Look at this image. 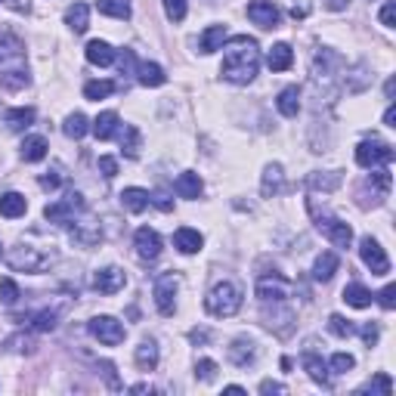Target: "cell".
<instances>
[{
	"label": "cell",
	"mask_w": 396,
	"mask_h": 396,
	"mask_svg": "<svg viewBox=\"0 0 396 396\" xmlns=\"http://www.w3.org/2000/svg\"><path fill=\"white\" fill-rule=\"evenodd\" d=\"M134 248H136V254H140V260H155V257L161 254V235L152 226H140L134 235Z\"/></svg>",
	"instance_id": "8fae6325"
},
{
	"label": "cell",
	"mask_w": 396,
	"mask_h": 396,
	"mask_svg": "<svg viewBox=\"0 0 396 396\" xmlns=\"http://www.w3.org/2000/svg\"><path fill=\"white\" fill-rule=\"evenodd\" d=\"M136 81H140L143 87H161V84L168 81V75H164L161 65H155V62H140V65H136Z\"/></svg>",
	"instance_id": "d6986e66"
},
{
	"label": "cell",
	"mask_w": 396,
	"mask_h": 396,
	"mask_svg": "<svg viewBox=\"0 0 396 396\" xmlns=\"http://www.w3.org/2000/svg\"><path fill=\"white\" fill-rule=\"evenodd\" d=\"M248 19L254 25H260V28H276L279 25V6L273 3V0H251L248 3Z\"/></svg>",
	"instance_id": "30bf717a"
},
{
	"label": "cell",
	"mask_w": 396,
	"mask_h": 396,
	"mask_svg": "<svg viewBox=\"0 0 396 396\" xmlns=\"http://www.w3.org/2000/svg\"><path fill=\"white\" fill-rule=\"evenodd\" d=\"M303 368L309 372V378H313L316 384H322V387L332 384V381H328V368H325V362H322L316 353H307V356H303Z\"/></svg>",
	"instance_id": "4dcf8cb0"
},
{
	"label": "cell",
	"mask_w": 396,
	"mask_h": 396,
	"mask_svg": "<svg viewBox=\"0 0 396 396\" xmlns=\"http://www.w3.org/2000/svg\"><path fill=\"white\" fill-rule=\"evenodd\" d=\"M307 12H309V3H307V0H303V3H300V6H297V3H294L291 16H294V19H303V16H307Z\"/></svg>",
	"instance_id": "816d5d0a"
},
{
	"label": "cell",
	"mask_w": 396,
	"mask_h": 396,
	"mask_svg": "<svg viewBox=\"0 0 396 396\" xmlns=\"http://www.w3.org/2000/svg\"><path fill=\"white\" fill-rule=\"evenodd\" d=\"M124 285H127V276H124V269H118V267L96 269V276H93V288L99 294H115V291H121Z\"/></svg>",
	"instance_id": "7c38bea8"
},
{
	"label": "cell",
	"mask_w": 396,
	"mask_h": 396,
	"mask_svg": "<svg viewBox=\"0 0 396 396\" xmlns=\"http://www.w3.org/2000/svg\"><path fill=\"white\" fill-rule=\"evenodd\" d=\"M99 170H102V177H109V180H111V177L118 174V161L111 155H102V158H99Z\"/></svg>",
	"instance_id": "bcb514c9"
},
{
	"label": "cell",
	"mask_w": 396,
	"mask_h": 396,
	"mask_svg": "<svg viewBox=\"0 0 396 396\" xmlns=\"http://www.w3.org/2000/svg\"><path fill=\"white\" fill-rule=\"evenodd\" d=\"M276 109H279L285 118H297V111H300V90L285 87L279 93V99H276Z\"/></svg>",
	"instance_id": "d4e9b609"
},
{
	"label": "cell",
	"mask_w": 396,
	"mask_h": 396,
	"mask_svg": "<svg viewBox=\"0 0 396 396\" xmlns=\"http://www.w3.org/2000/svg\"><path fill=\"white\" fill-rule=\"evenodd\" d=\"M174 245H177L180 254H198L201 245H204V235L198 233V229H192V226H180L174 233Z\"/></svg>",
	"instance_id": "4fadbf2b"
},
{
	"label": "cell",
	"mask_w": 396,
	"mask_h": 396,
	"mask_svg": "<svg viewBox=\"0 0 396 396\" xmlns=\"http://www.w3.org/2000/svg\"><path fill=\"white\" fill-rule=\"evenodd\" d=\"M28 81H31V78L25 75L22 69H16V71H6V75H0V84H3L6 90H22V87H28Z\"/></svg>",
	"instance_id": "f35d334b"
},
{
	"label": "cell",
	"mask_w": 396,
	"mask_h": 396,
	"mask_svg": "<svg viewBox=\"0 0 396 396\" xmlns=\"http://www.w3.org/2000/svg\"><path fill=\"white\" fill-rule=\"evenodd\" d=\"M87 62H90V65H99V69L111 65V62H115V50H111V44H105V41H90V44H87Z\"/></svg>",
	"instance_id": "603a6c76"
},
{
	"label": "cell",
	"mask_w": 396,
	"mask_h": 396,
	"mask_svg": "<svg viewBox=\"0 0 396 396\" xmlns=\"http://www.w3.org/2000/svg\"><path fill=\"white\" fill-rule=\"evenodd\" d=\"M121 204L130 210V214H143V210L152 204V195L140 186H130V189H124L121 192Z\"/></svg>",
	"instance_id": "e0dca14e"
},
{
	"label": "cell",
	"mask_w": 396,
	"mask_h": 396,
	"mask_svg": "<svg viewBox=\"0 0 396 396\" xmlns=\"http://www.w3.org/2000/svg\"><path fill=\"white\" fill-rule=\"evenodd\" d=\"M344 300L356 309H366V307H372V291L366 285H359V282H353V285L344 288Z\"/></svg>",
	"instance_id": "f546056e"
},
{
	"label": "cell",
	"mask_w": 396,
	"mask_h": 396,
	"mask_svg": "<svg viewBox=\"0 0 396 396\" xmlns=\"http://www.w3.org/2000/svg\"><path fill=\"white\" fill-rule=\"evenodd\" d=\"M393 155H396V152L387 146V143H381V140H366V143L356 146V164H359V168H368V170L381 168V164H390Z\"/></svg>",
	"instance_id": "5b68a950"
},
{
	"label": "cell",
	"mask_w": 396,
	"mask_h": 396,
	"mask_svg": "<svg viewBox=\"0 0 396 396\" xmlns=\"http://www.w3.org/2000/svg\"><path fill=\"white\" fill-rule=\"evenodd\" d=\"M393 90H396V84H393V78L387 81V87H384V93H387V99H393Z\"/></svg>",
	"instance_id": "9f6ffc18"
},
{
	"label": "cell",
	"mask_w": 396,
	"mask_h": 396,
	"mask_svg": "<svg viewBox=\"0 0 396 396\" xmlns=\"http://www.w3.org/2000/svg\"><path fill=\"white\" fill-rule=\"evenodd\" d=\"M65 25H69L75 35H84L90 25V6L87 3H71L69 10H65Z\"/></svg>",
	"instance_id": "2e32d148"
},
{
	"label": "cell",
	"mask_w": 396,
	"mask_h": 396,
	"mask_svg": "<svg viewBox=\"0 0 396 396\" xmlns=\"http://www.w3.org/2000/svg\"><path fill=\"white\" fill-rule=\"evenodd\" d=\"M381 25H384V28H396V0H387V3L381 6Z\"/></svg>",
	"instance_id": "f6af8a7d"
},
{
	"label": "cell",
	"mask_w": 396,
	"mask_h": 396,
	"mask_svg": "<svg viewBox=\"0 0 396 396\" xmlns=\"http://www.w3.org/2000/svg\"><path fill=\"white\" fill-rule=\"evenodd\" d=\"M359 257H362V263L372 269V276H387L390 273V257H387V251L381 248L372 235H366V239L359 242Z\"/></svg>",
	"instance_id": "8992f818"
},
{
	"label": "cell",
	"mask_w": 396,
	"mask_h": 396,
	"mask_svg": "<svg viewBox=\"0 0 396 396\" xmlns=\"http://www.w3.org/2000/svg\"><path fill=\"white\" fill-rule=\"evenodd\" d=\"M41 186H44V189H56V186H59V177H56V174H53V177H44Z\"/></svg>",
	"instance_id": "db71d44e"
},
{
	"label": "cell",
	"mask_w": 396,
	"mask_h": 396,
	"mask_svg": "<svg viewBox=\"0 0 396 396\" xmlns=\"http://www.w3.org/2000/svg\"><path fill=\"white\" fill-rule=\"evenodd\" d=\"M229 359H233L239 368H248L251 362L257 359V350H254V344H251V341L239 338V341H233V347H229Z\"/></svg>",
	"instance_id": "cb8c5ba5"
},
{
	"label": "cell",
	"mask_w": 396,
	"mask_h": 396,
	"mask_svg": "<svg viewBox=\"0 0 396 396\" xmlns=\"http://www.w3.org/2000/svg\"><path fill=\"white\" fill-rule=\"evenodd\" d=\"M347 3H350V0H328V10L341 12V10H347Z\"/></svg>",
	"instance_id": "11a10c76"
},
{
	"label": "cell",
	"mask_w": 396,
	"mask_h": 396,
	"mask_svg": "<svg viewBox=\"0 0 396 396\" xmlns=\"http://www.w3.org/2000/svg\"><path fill=\"white\" fill-rule=\"evenodd\" d=\"M260 393H285V387L276 384V381H263V384H260Z\"/></svg>",
	"instance_id": "f907efd6"
},
{
	"label": "cell",
	"mask_w": 396,
	"mask_h": 396,
	"mask_svg": "<svg viewBox=\"0 0 396 396\" xmlns=\"http://www.w3.org/2000/svg\"><path fill=\"white\" fill-rule=\"evenodd\" d=\"M0 257H3V248H0Z\"/></svg>",
	"instance_id": "91938a15"
},
{
	"label": "cell",
	"mask_w": 396,
	"mask_h": 396,
	"mask_svg": "<svg viewBox=\"0 0 396 396\" xmlns=\"http://www.w3.org/2000/svg\"><path fill=\"white\" fill-rule=\"evenodd\" d=\"M130 390H134V393H146V390H149V393H152V387H149V384H136V387H130Z\"/></svg>",
	"instance_id": "6f0895ef"
},
{
	"label": "cell",
	"mask_w": 396,
	"mask_h": 396,
	"mask_svg": "<svg viewBox=\"0 0 396 396\" xmlns=\"http://www.w3.org/2000/svg\"><path fill=\"white\" fill-rule=\"evenodd\" d=\"M328 332L338 334V338H350V334L356 332V325L350 319H344V316L334 313V316H328Z\"/></svg>",
	"instance_id": "74e56055"
},
{
	"label": "cell",
	"mask_w": 396,
	"mask_h": 396,
	"mask_svg": "<svg viewBox=\"0 0 396 396\" xmlns=\"http://www.w3.org/2000/svg\"><path fill=\"white\" fill-rule=\"evenodd\" d=\"M56 260V251L47 248H35V245H19L10 254V267L12 269H25V273H41L50 263Z\"/></svg>",
	"instance_id": "3957f363"
},
{
	"label": "cell",
	"mask_w": 396,
	"mask_h": 396,
	"mask_svg": "<svg viewBox=\"0 0 396 396\" xmlns=\"http://www.w3.org/2000/svg\"><path fill=\"white\" fill-rule=\"evenodd\" d=\"M47 140L44 136H25L22 140V158L25 161H44L47 158Z\"/></svg>",
	"instance_id": "83f0119b"
},
{
	"label": "cell",
	"mask_w": 396,
	"mask_h": 396,
	"mask_svg": "<svg viewBox=\"0 0 396 396\" xmlns=\"http://www.w3.org/2000/svg\"><path fill=\"white\" fill-rule=\"evenodd\" d=\"M87 130H90V124H87V118H84L81 111H71V115L65 118V124H62V134L69 136V140H81Z\"/></svg>",
	"instance_id": "d6a6232c"
},
{
	"label": "cell",
	"mask_w": 396,
	"mask_h": 396,
	"mask_svg": "<svg viewBox=\"0 0 396 396\" xmlns=\"http://www.w3.org/2000/svg\"><path fill=\"white\" fill-rule=\"evenodd\" d=\"M282 164H267V170H263V183H260V192L263 198H269V195H279V189H282Z\"/></svg>",
	"instance_id": "484cf974"
},
{
	"label": "cell",
	"mask_w": 396,
	"mask_h": 396,
	"mask_svg": "<svg viewBox=\"0 0 396 396\" xmlns=\"http://www.w3.org/2000/svg\"><path fill=\"white\" fill-rule=\"evenodd\" d=\"M111 93H115V84H111V81H90L87 87H84V96L93 99V102H99V99H105Z\"/></svg>",
	"instance_id": "8d00e7d4"
},
{
	"label": "cell",
	"mask_w": 396,
	"mask_h": 396,
	"mask_svg": "<svg viewBox=\"0 0 396 396\" xmlns=\"http://www.w3.org/2000/svg\"><path fill=\"white\" fill-rule=\"evenodd\" d=\"M378 334H381V328L375 325V322H368V325L362 328V341H366L368 347H375V344H378Z\"/></svg>",
	"instance_id": "c3c4849f"
},
{
	"label": "cell",
	"mask_w": 396,
	"mask_h": 396,
	"mask_svg": "<svg viewBox=\"0 0 396 396\" xmlns=\"http://www.w3.org/2000/svg\"><path fill=\"white\" fill-rule=\"evenodd\" d=\"M195 378L198 381H214L217 378V362L214 359H198L195 362Z\"/></svg>",
	"instance_id": "b9f144b4"
},
{
	"label": "cell",
	"mask_w": 396,
	"mask_h": 396,
	"mask_svg": "<svg viewBox=\"0 0 396 396\" xmlns=\"http://www.w3.org/2000/svg\"><path fill=\"white\" fill-rule=\"evenodd\" d=\"M140 146H143L140 130H136L134 124H124V130H121V149H124V155L136 158V155H140Z\"/></svg>",
	"instance_id": "1f68e13d"
},
{
	"label": "cell",
	"mask_w": 396,
	"mask_h": 396,
	"mask_svg": "<svg viewBox=\"0 0 396 396\" xmlns=\"http://www.w3.org/2000/svg\"><path fill=\"white\" fill-rule=\"evenodd\" d=\"M56 319L59 316L53 313V309H44V313H37L35 319H31V328H35V332H53V328H56Z\"/></svg>",
	"instance_id": "ab89813d"
},
{
	"label": "cell",
	"mask_w": 396,
	"mask_h": 396,
	"mask_svg": "<svg viewBox=\"0 0 396 396\" xmlns=\"http://www.w3.org/2000/svg\"><path fill=\"white\" fill-rule=\"evenodd\" d=\"M174 189H177V195H180V198H189V201H192V198L201 195L204 183H201V177H198V174H192V170H186V174L177 177Z\"/></svg>",
	"instance_id": "ac0fdd59"
},
{
	"label": "cell",
	"mask_w": 396,
	"mask_h": 396,
	"mask_svg": "<svg viewBox=\"0 0 396 396\" xmlns=\"http://www.w3.org/2000/svg\"><path fill=\"white\" fill-rule=\"evenodd\" d=\"M316 226H319V233L338 248H347L350 242H353V229H350V223L338 220V217H319Z\"/></svg>",
	"instance_id": "9c48e42d"
},
{
	"label": "cell",
	"mask_w": 396,
	"mask_h": 396,
	"mask_svg": "<svg viewBox=\"0 0 396 396\" xmlns=\"http://www.w3.org/2000/svg\"><path fill=\"white\" fill-rule=\"evenodd\" d=\"M226 393H245V387H239V384H229V387H226Z\"/></svg>",
	"instance_id": "680465c9"
},
{
	"label": "cell",
	"mask_w": 396,
	"mask_h": 396,
	"mask_svg": "<svg viewBox=\"0 0 396 396\" xmlns=\"http://www.w3.org/2000/svg\"><path fill=\"white\" fill-rule=\"evenodd\" d=\"M99 12L111 19H130V0H96Z\"/></svg>",
	"instance_id": "836d02e7"
},
{
	"label": "cell",
	"mask_w": 396,
	"mask_h": 396,
	"mask_svg": "<svg viewBox=\"0 0 396 396\" xmlns=\"http://www.w3.org/2000/svg\"><path fill=\"white\" fill-rule=\"evenodd\" d=\"M87 328L99 344H105V347H118L124 338H127V328H124L115 316H93Z\"/></svg>",
	"instance_id": "277c9868"
},
{
	"label": "cell",
	"mask_w": 396,
	"mask_h": 396,
	"mask_svg": "<svg viewBox=\"0 0 396 396\" xmlns=\"http://www.w3.org/2000/svg\"><path fill=\"white\" fill-rule=\"evenodd\" d=\"M378 300H381V307L384 309H393L396 307V285H387L384 291L378 294Z\"/></svg>",
	"instance_id": "7dc6e473"
},
{
	"label": "cell",
	"mask_w": 396,
	"mask_h": 396,
	"mask_svg": "<svg viewBox=\"0 0 396 396\" xmlns=\"http://www.w3.org/2000/svg\"><path fill=\"white\" fill-rule=\"evenodd\" d=\"M328 366H332V372H334V375H344V372H350V368L356 366V359H353L350 353H334Z\"/></svg>",
	"instance_id": "ee69618b"
},
{
	"label": "cell",
	"mask_w": 396,
	"mask_h": 396,
	"mask_svg": "<svg viewBox=\"0 0 396 396\" xmlns=\"http://www.w3.org/2000/svg\"><path fill=\"white\" fill-rule=\"evenodd\" d=\"M384 124H387V127H396V109H393V105L384 111Z\"/></svg>",
	"instance_id": "f5cc1de1"
},
{
	"label": "cell",
	"mask_w": 396,
	"mask_h": 396,
	"mask_svg": "<svg viewBox=\"0 0 396 396\" xmlns=\"http://www.w3.org/2000/svg\"><path fill=\"white\" fill-rule=\"evenodd\" d=\"M136 366H140V372H152L158 366V344L152 338L136 347Z\"/></svg>",
	"instance_id": "f1b7e54d"
},
{
	"label": "cell",
	"mask_w": 396,
	"mask_h": 396,
	"mask_svg": "<svg viewBox=\"0 0 396 396\" xmlns=\"http://www.w3.org/2000/svg\"><path fill=\"white\" fill-rule=\"evenodd\" d=\"M177 285H180V279L177 276H161V279L155 282V307L161 316H174L177 309Z\"/></svg>",
	"instance_id": "ba28073f"
},
{
	"label": "cell",
	"mask_w": 396,
	"mask_h": 396,
	"mask_svg": "<svg viewBox=\"0 0 396 396\" xmlns=\"http://www.w3.org/2000/svg\"><path fill=\"white\" fill-rule=\"evenodd\" d=\"M309 186L322 189V192H332V189L341 186V174H338V170H332V174H313V177H309Z\"/></svg>",
	"instance_id": "d590c367"
},
{
	"label": "cell",
	"mask_w": 396,
	"mask_h": 396,
	"mask_svg": "<svg viewBox=\"0 0 396 396\" xmlns=\"http://www.w3.org/2000/svg\"><path fill=\"white\" fill-rule=\"evenodd\" d=\"M31 121H35V109H12V111H6V127H10V130H25V127H31Z\"/></svg>",
	"instance_id": "e575fe53"
},
{
	"label": "cell",
	"mask_w": 396,
	"mask_h": 396,
	"mask_svg": "<svg viewBox=\"0 0 396 396\" xmlns=\"http://www.w3.org/2000/svg\"><path fill=\"white\" fill-rule=\"evenodd\" d=\"M0 297H3L6 307H12V303H16L22 294H19V285L12 279H0Z\"/></svg>",
	"instance_id": "7bdbcfd3"
},
{
	"label": "cell",
	"mask_w": 396,
	"mask_h": 396,
	"mask_svg": "<svg viewBox=\"0 0 396 396\" xmlns=\"http://www.w3.org/2000/svg\"><path fill=\"white\" fill-rule=\"evenodd\" d=\"M152 204H158V208H161V210H174V201H170V198L164 195V192L152 195Z\"/></svg>",
	"instance_id": "681fc988"
},
{
	"label": "cell",
	"mask_w": 396,
	"mask_h": 396,
	"mask_svg": "<svg viewBox=\"0 0 396 396\" xmlns=\"http://www.w3.org/2000/svg\"><path fill=\"white\" fill-rule=\"evenodd\" d=\"M260 69V53H257V44L251 37H233L229 44L226 56H223V65H220V75L233 84H251Z\"/></svg>",
	"instance_id": "6da1fadb"
},
{
	"label": "cell",
	"mask_w": 396,
	"mask_h": 396,
	"mask_svg": "<svg viewBox=\"0 0 396 396\" xmlns=\"http://www.w3.org/2000/svg\"><path fill=\"white\" fill-rule=\"evenodd\" d=\"M90 130L96 134V140H111V136L118 134V115L115 111H102V115H96Z\"/></svg>",
	"instance_id": "4316f807"
},
{
	"label": "cell",
	"mask_w": 396,
	"mask_h": 396,
	"mask_svg": "<svg viewBox=\"0 0 396 396\" xmlns=\"http://www.w3.org/2000/svg\"><path fill=\"white\" fill-rule=\"evenodd\" d=\"M338 254L334 251H322L319 257H316V263H313V279L316 282H328L334 273H338Z\"/></svg>",
	"instance_id": "9a60e30c"
},
{
	"label": "cell",
	"mask_w": 396,
	"mask_h": 396,
	"mask_svg": "<svg viewBox=\"0 0 396 396\" xmlns=\"http://www.w3.org/2000/svg\"><path fill=\"white\" fill-rule=\"evenodd\" d=\"M164 12H168L170 22H183L186 19V0H161Z\"/></svg>",
	"instance_id": "60d3db41"
},
{
	"label": "cell",
	"mask_w": 396,
	"mask_h": 396,
	"mask_svg": "<svg viewBox=\"0 0 396 396\" xmlns=\"http://www.w3.org/2000/svg\"><path fill=\"white\" fill-rule=\"evenodd\" d=\"M78 210H84V198L78 192H71V195L59 198V201L47 204V208H44V217H47L50 223H69Z\"/></svg>",
	"instance_id": "52a82bcc"
},
{
	"label": "cell",
	"mask_w": 396,
	"mask_h": 396,
	"mask_svg": "<svg viewBox=\"0 0 396 396\" xmlns=\"http://www.w3.org/2000/svg\"><path fill=\"white\" fill-rule=\"evenodd\" d=\"M291 62H294V50L288 47V44H276V47L267 53V65L273 71H288Z\"/></svg>",
	"instance_id": "7402d4cb"
},
{
	"label": "cell",
	"mask_w": 396,
	"mask_h": 396,
	"mask_svg": "<svg viewBox=\"0 0 396 396\" xmlns=\"http://www.w3.org/2000/svg\"><path fill=\"white\" fill-rule=\"evenodd\" d=\"M257 297L260 300H285L288 297V282L273 276V279H260L257 282Z\"/></svg>",
	"instance_id": "5bb4252c"
},
{
	"label": "cell",
	"mask_w": 396,
	"mask_h": 396,
	"mask_svg": "<svg viewBox=\"0 0 396 396\" xmlns=\"http://www.w3.org/2000/svg\"><path fill=\"white\" fill-rule=\"evenodd\" d=\"M204 309H208L210 316H217V319H229V316H235L242 309V288L233 285V282H220V285H214L204 297Z\"/></svg>",
	"instance_id": "7a4b0ae2"
},
{
	"label": "cell",
	"mask_w": 396,
	"mask_h": 396,
	"mask_svg": "<svg viewBox=\"0 0 396 396\" xmlns=\"http://www.w3.org/2000/svg\"><path fill=\"white\" fill-rule=\"evenodd\" d=\"M223 44H226V25H210V28H204L201 41H198V50L217 53V50H223Z\"/></svg>",
	"instance_id": "44dd1931"
},
{
	"label": "cell",
	"mask_w": 396,
	"mask_h": 396,
	"mask_svg": "<svg viewBox=\"0 0 396 396\" xmlns=\"http://www.w3.org/2000/svg\"><path fill=\"white\" fill-rule=\"evenodd\" d=\"M25 210H28V201H25V195H19V192L0 195V217H6V220H16V217H22Z\"/></svg>",
	"instance_id": "ffe728a7"
}]
</instances>
